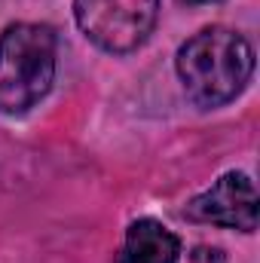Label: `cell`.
<instances>
[{
  "label": "cell",
  "mask_w": 260,
  "mask_h": 263,
  "mask_svg": "<svg viewBox=\"0 0 260 263\" xmlns=\"http://www.w3.org/2000/svg\"><path fill=\"white\" fill-rule=\"evenodd\" d=\"M254 70L251 43L230 28H205L178 49V77L187 98L199 107L233 101Z\"/></svg>",
  "instance_id": "6da1fadb"
},
{
  "label": "cell",
  "mask_w": 260,
  "mask_h": 263,
  "mask_svg": "<svg viewBox=\"0 0 260 263\" xmlns=\"http://www.w3.org/2000/svg\"><path fill=\"white\" fill-rule=\"evenodd\" d=\"M55 80V34L49 25L18 22L0 34V114L31 110Z\"/></svg>",
  "instance_id": "7a4b0ae2"
},
{
  "label": "cell",
  "mask_w": 260,
  "mask_h": 263,
  "mask_svg": "<svg viewBox=\"0 0 260 263\" xmlns=\"http://www.w3.org/2000/svg\"><path fill=\"white\" fill-rule=\"evenodd\" d=\"M80 31L104 52H135L153 31L159 0H73Z\"/></svg>",
  "instance_id": "3957f363"
},
{
  "label": "cell",
  "mask_w": 260,
  "mask_h": 263,
  "mask_svg": "<svg viewBox=\"0 0 260 263\" xmlns=\"http://www.w3.org/2000/svg\"><path fill=\"white\" fill-rule=\"evenodd\" d=\"M184 214L196 223H214L227 230L251 233L257 227V190L254 181L242 172H227L211 190L196 196Z\"/></svg>",
  "instance_id": "277c9868"
},
{
  "label": "cell",
  "mask_w": 260,
  "mask_h": 263,
  "mask_svg": "<svg viewBox=\"0 0 260 263\" xmlns=\"http://www.w3.org/2000/svg\"><path fill=\"white\" fill-rule=\"evenodd\" d=\"M181 239L153 217H141L126 230L117 263H178Z\"/></svg>",
  "instance_id": "5b68a950"
},
{
  "label": "cell",
  "mask_w": 260,
  "mask_h": 263,
  "mask_svg": "<svg viewBox=\"0 0 260 263\" xmlns=\"http://www.w3.org/2000/svg\"><path fill=\"white\" fill-rule=\"evenodd\" d=\"M193 263H227L220 248H208V245H199L193 251Z\"/></svg>",
  "instance_id": "8992f818"
},
{
  "label": "cell",
  "mask_w": 260,
  "mask_h": 263,
  "mask_svg": "<svg viewBox=\"0 0 260 263\" xmlns=\"http://www.w3.org/2000/svg\"><path fill=\"white\" fill-rule=\"evenodd\" d=\"M187 3H196L199 6V3H220V0H187Z\"/></svg>",
  "instance_id": "52a82bcc"
}]
</instances>
